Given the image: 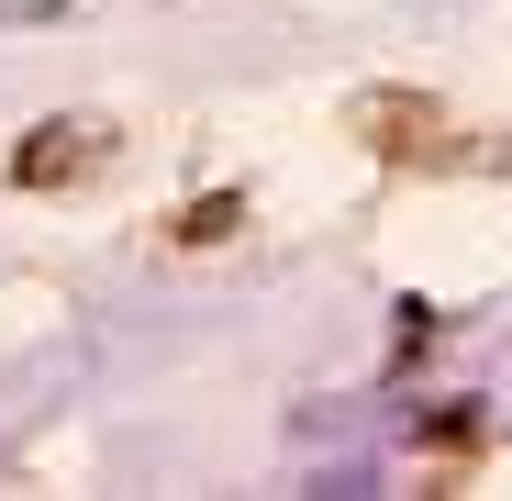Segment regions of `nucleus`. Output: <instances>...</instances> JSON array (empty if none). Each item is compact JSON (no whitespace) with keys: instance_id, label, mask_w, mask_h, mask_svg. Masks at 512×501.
Returning <instances> with one entry per match:
<instances>
[{"instance_id":"f257e3e1","label":"nucleus","mask_w":512,"mask_h":501,"mask_svg":"<svg viewBox=\"0 0 512 501\" xmlns=\"http://www.w3.org/2000/svg\"><path fill=\"white\" fill-rule=\"evenodd\" d=\"M78 156H90V123H67V145H34L23 179H56V167H78Z\"/></svg>"}]
</instances>
